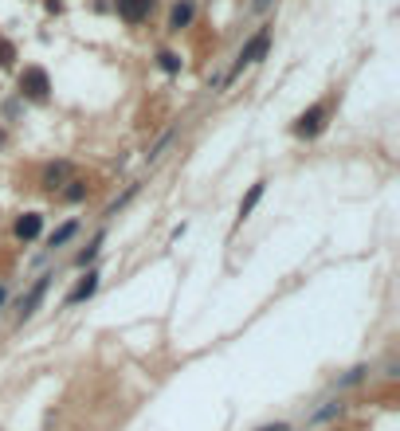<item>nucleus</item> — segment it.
Instances as JSON below:
<instances>
[{"label":"nucleus","mask_w":400,"mask_h":431,"mask_svg":"<svg viewBox=\"0 0 400 431\" xmlns=\"http://www.w3.org/2000/svg\"><path fill=\"white\" fill-rule=\"evenodd\" d=\"M267 48H271V28H259L247 44L240 48V59H236V71H243V67H251V63H259L267 55ZM231 71V75H236Z\"/></svg>","instance_id":"obj_1"},{"label":"nucleus","mask_w":400,"mask_h":431,"mask_svg":"<svg viewBox=\"0 0 400 431\" xmlns=\"http://www.w3.org/2000/svg\"><path fill=\"white\" fill-rule=\"evenodd\" d=\"M48 90H51L48 71H44V67H24V75H20V95L44 102V98H48Z\"/></svg>","instance_id":"obj_2"},{"label":"nucleus","mask_w":400,"mask_h":431,"mask_svg":"<svg viewBox=\"0 0 400 431\" xmlns=\"http://www.w3.org/2000/svg\"><path fill=\"white\" fill-rule=\"evenodd\" d=\"M326 114H330L326 106H310L303 118L294 122V133H298V137H314V133H322L326 130Z\"/></svg>","instance_id":"obj_3"},{"label":"nucleus","mask_w":400,"mask_h":431,"mask_svg":"<svg viewBox=\"0 0 400 431\" xmlns=\"http://www.w3.org/2000/svg\"><path fill=\"white\" fill-rule=\"evenodd\" d=\"M114 8L126 24H142L149 12H153V0H114Z\"/></svg>","instance_id":"obj_4"},{"label":"nucleus","mask_w":400,"mask_h":431,"mask_svg":"<svg viewBox=\"0 0 400 431\" xmlns=\"http://www.w3.org/2000/svg\"><path fill=\"white\" fill-rule=\"evenodd\" d=\"M48 282H51V275H44V278L36 282V287L28 290V298L20 302V318H32V314H36V306L44 302V294H48Z\"/></svg>","instance_id":"obj_5"},{"label":"nucleus","mask_w":400,"mask_h":431,"mask_svg":"<svg viewBox=\"0 0 400 431\" xmlns=\"http://www.w3.org/2000/svg\"><path fill=\"white\" fill-rule=\"evenodd\" d=\"M39 231H44V216L39 212H28L16 220V240H36Z\"/></svg>","instance_id":"obj_6"},{"label":"nucleus","mask_w":400,"mask_h":431,"mask_svg":"<svg viewBox=\"0 0 400 431\" xmlns=\"http://www.w3.org/2000/svg\"><path fill=\"white\" fill-rule=\"evenodd\" d=\"M95 290H98V271H91V275H86L83 282H79V287H75L71 294H67V306H79V302H83V298H91Z\"/></svg>","instance_id":"obj_7"},{"label":"nucleus","mask_w":400,"mask_h":431,"mask_svg":"<svg viewBox=\"0 0 400 431\" xmlns=\"http://www.w3.org/2000/svg\"><path fill=\"white\" fill-rule=\"evenodd\" d=\"M193 12H196V4H193V0H181V4L173 8V20H169V28H173V32H181V28H189V24H193Z\"/></svg>","instance_id":"obj_8"},{"label":"nucleus","mask_w":400,"mask_h":431,"mask_svg":"<svg viewBox=\"0 0 400 431\" xmlns=\"http://www.w3.org/2000/svg\"><path fill=\"white\" fill-rule=\"evenodd\" d=\"M75 231H79V220H71V224H63L59 231H51V240H48V243H51V247H63V243L71 240Z\"/></svg>","instance_id":"obj_9"},{"label":"nucleus","mask_w":400,"mask_h":431,"mask_svg":"<svg viewBox=\"0 0 400 431\" xmlns=\"http://www.w3.org/2000/svg\"><path fill=\"white\" fill-rule=\"evenodd\" d=\"M259 196H263V180H259V184H251V192H247V200L240 204V220H247V216H251V208L259 204Z\"/></svg>","instance_id":"obj_10"},{"label":"nucleus","mask_w":400,"mask_h":431,"mask_svg":"<svg viewBox=\"0 0 400 431\" xmlns=\"http://www.w3.org/2000/svg\"><path fill=\"white\" fill-rule=\"evenodd\" d=\"M67 173H71V165H51L48 173H44V184H48V189H55V184H59Z\"/></svg>","instance_id":"obj_11"},{"label":"nucleus","mask_w":400,"mask_h":431,"mask_svg":"<svg viewBox=\"0 0 400 431\" xmlns=\"http://www.w3.org/2000/svg\"><path fill=\"white\" fill-rule=\"evenodd\" d=\"M158 59H161V71H181V59H177L173 51H161Z\"/></svg>","instance_id":"obj_12"},{"label":"nucleus","mask_w":400,"mask_h":431,"mask_svg":"<svg viewBox=\"0 0 400 431\" xmlns=\"http://www.w3.org/2000/svg\"><path fill=\"white\" fill-rule=\"evenodd\" d=\"M86 196V184L83 180H71V189H67V200H83Z\"/></svg>","instance_id":"obj_13"},{"label":"nucleus","mask_w":400,"mask_h":431,"mask_svg":"<svg viewBox=\"0 0 400 431\" xmlns=\"http://www.w3.org/2000/svg\"><path fill=\"white\" fill-rule=\"evenodd\" d=\"M267 4H271V0H255V8H267Z\"/></svg>","instance_id":"obj_14"},{"label":"nucleus","mask_w":400,"mask_h":431,"mask_svg":"<svg viewBox=\"0 0 400 431\" xmlns=\"http://www.w3.org/2000/svg\"><path fill=\"white\" fill-rule=\"evenodd\" d=\"M263 431H287V428H283V423H275V428H263Z\"/></svg>","instance_id":"obj_15"},{"label":"nucleus","mask_w":400,"mask_h":431,"mask_svg":"<svg viewBox=\"0 0 400 431\" xmlns=\"http://www.w3.org/2000/svg\"><path fill=\"white\" fill-rule=\"evenodd\" d=\"M4 298H8V294H4V287H0V306H4Z\"/></svg>","instance_id":"obj_16"}]
</instances>
